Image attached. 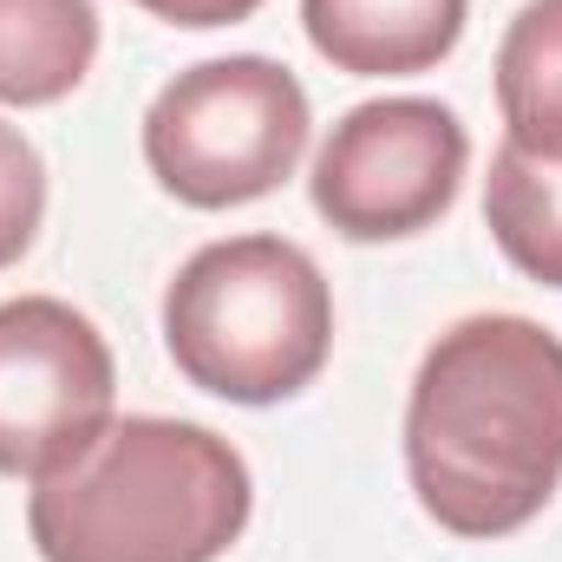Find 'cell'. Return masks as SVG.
Masks as SVG:
<instances>
[{"label": "cell", "mask_w": 562, "mask_h": 562, "mask_svg": "<svg viewBox=\"0 0 562 562\" xmlns=\"http://www.w3.org/2000/svg\"><path fill=\"white\" fill-rule=\"evenodd\" d=\"M419 510L471 543L510 537L562 484V340L530 314H464L425 347L406 400Z\"/></svg>", "instance_id": "6da1fadb"}, {"label": "cell", "mask_w": 562, "mask_h": 562, "mask_svg": "<svg viewBox=\"0 0 562 562\" xmlns=\"http://www.w3.org/2000/svg\"><path fill=\"white\" fill-rule=\"evenodd\" d=\"M243 451L190 419H112L105 438L26 497L40 562H216L249 524Z\"/></svg>", "instance_id": "7a4b0ae2"}, {"label": "cell", "mask_w": 562, "mask_h": 562, "mask_svg": "<svg viewBox=\"0 0 562 562\" xmlns=\"http://www.w3.org/2000/svg\"><path fill=\"white\" fill-rule=\"evenodd\" d=\"M164 347L196 393L276 406L334 353V288L288 236L210 243L164 288Z\"/></svg>", "instance_id": "3957f363"}, {"label": "cell", "mask_w": 562, "mask_h": 562, "mask_svg": "<svg viewBox=\"0 0 562 562\" xmlns=\"http://www.w3.org/2000/svg\"><path fill=\"white\" fill-rule=\"evenodd\" d=\"M314 112L301 79L262 59L229 53L177 72L144 112V164L190 210H236L281 190L307 150Z\"/></svg>", "instance_id": "277c9868"}, {"label": "cell", "mask_w": 562, "mask_h": 562, "mask_svg": "<svg viewBox=\"0 0 562 562\" xmlns=\"http://www.w3.org/2000/svg\"><path fill=\"white\" fill-rule=\"evenodd\" d=\"M471 138L438 99H373L353 105L314 157L307 196L347 243H400L431 229L464 183Z\"/></svg>", "instance_id": "5b68a950"}, {"label": "cell", "mask_w": 562, "mask_h": 562, "mask_svg": "<svg viewBox=\"0 0 562 562\" xmlns=\"http://www.w3.org/2000/svg\"><path fill=\"white\" fill-rule=\"evenodd\" d=\"M119 406L105 334L53 294L0 301V477H53L86 458Z\"/></svg>", "instance_id": "8992f818"}, {"label": "cell", "mask_w": 562, "mask_h": 562, "mask_svg": "<svg viewBox=\"0 0 562 562\" xmlns=\"http://www.w3.org/2000/svg\"><path fill=\"white\" fill-rule=\"evenodd\" d=\"M471 0H301V26L334 72L406 79L451 59Z\"/></svg>", "instance_id": "52a82bcc"}, {"label": "cell", "mask_w": 562, "mask_h": 562, "mask_svg": "<svg viewBox=\"0 0 562 562\" xmlns=\"http://www.w3.org/2000/svg\"><path fill=\"white\" fill-rule=\"evenodd\" d=\"M99 59L92 0H0V105H59Z\"/></svg>", "instance_id": "ba28073f"}, {"label": "cell", "mask_w": 562, "mask_h": 562, "mask_svg": "<svg viewBox=\"0 0 562 562\" xmlns=\"http://www.w3.org/2000/svg\"><path fill=\"white\" fill-rule=\"evenodd\" d=\"M484 223L530 281L562 288V157H537L510 138L497 144L484 177Z\"/></svg>", "instance_id": "9c48e42d"}, {"label": "cell", "mask_w": 562, "mask_h": 562, "mask_svg": "<svg viewBox=\"0 0 562 562\" xmlns=\"http://www.w3.org/2000/svg\"><path fill=\"white\" fill-rule=\"evenodd\" d=\"M497 112L504 138L562 157V0H530L497 46Z\"/></svg>", "instance_id": "30bf717a"}, {"label": "cell", "mask_w": 562, "mask_h": 562, "mask_svg": "<svg viewBox=\"0 0 562 562\" xmlns=\"http://www.w3.org/2000/svg\"><path fill=\"white\" fill-rule=\"evenodd\" d=\"M46 223V157L20 125L0 119V269H13Z\"/></svg>", "instance_id": "8fae6325"}, {"label": "cell", "mask_w": 562, "mask_h": 562, "mask_svg": "<svg viewBox=\"0 0 562 562\" xmlns=\"http://www.w3.org/2000/svg\"><path fill=\"white\" fill-rule=\"evenodd\" d=\"M132 7L157 13V20H170V26L203 33V26H236V20H249L262 0H132Z\"/></svg>", "instance_id": "7c38bea8"}]
</instances>
